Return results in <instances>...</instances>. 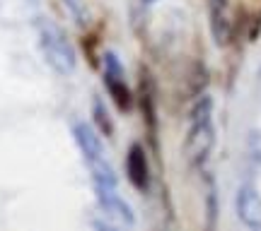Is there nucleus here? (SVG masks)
<instances>
[{
  "mask_svg": "<svg viewBox=\"0 0 261 231\" xmlns=\"http://www.w3.org/2000/svg\"><path fill=\"white\" fill-rule=\"evenodd\" d=\"M65 3V8L70 10V12H73L75 17L77 19H83L85 17V8H83V0H63Z\"/></svg>",
  "mask_w": 261,
  "mask_h": 231,
  "instance_id": "obj_12",
  "label": "nucleus"
},
{
  "mask_svg": "<svg viewBox=\"0 0 261 231\" xmlns=\"http://www.w3.org/2000/svg\"><path fill=\"white\" fill-rule=\"evenodd\" d=\"M37 37H39V48L41 56L46 60V65L58 73L61 77L75 73V51L70 46V39L56 22L41 19L37 24Z\"/></svg>",
  "mask_w": 261,
  "mask_h": 231,
  "instance_id": "obj_2",
  "label": "nucleus"
},
{
  "mask_svg": "<svg viewBox=\"0 0 261 231\" xmlns=\"http://www.w3.org/2000/svg\"><path fill=\"white\" fill-rule=\"evenodd\" d=\"M191 125L187 133V142H184V154H187L189 164L201 169L211 159V152L215 147V125H213V99L211 96H201L191 109Z\"/></svg>",
  "mask_w": 261,
  "mask_h": 231,
  "instance_id": "obj_1",
  "label": "nucleus"
},
{
  "mask_svg": "<svg viewBox=\"0 0 261 231\" xmlns=\"http://www.w3.org/2000/svg\"><path fill=\"white\" fill-rule=\"evenodd\" d=\"M73 138H75V142H77V147H80V152H83V157L87 164L99 161V159L107 157L102 140H99V130L94 128V125H90V123H75Z\"/></svg>",
  "mask_w": 261,
  "mask_h": 231,
  "instance_id": "obj_6",
  "label": "nucleus"
},
{
  "mask_svg": "<svg viewBox=\"0 0 261 231\" xmlns=\"http://www.w3.org/2000/svg\"><path fill=\"white\" fill-rule=\"evenodd\" d=\"M211 5V31L218 46H225L230 39V19H227V0H208Z\"/></svg>",
  "mask_w": 261,
  "mask_h": 231,
  "instance_id": "obj_8",
  "label": "nucleus"
},
{
  "mask_svg": "<svg viewBox=\"0 0 261 231\" xmlns=\"http://www.w3.org/2000/svg\"><path fill=\"white\" fill-rule=\"evenodd\" d=\"M104 82H107V89L112 92V99L119 106V111H128L130 104H133V96H130V89L126 84L123 65L119 63V58L114 53L104 56Z\"/></svg>",
  "mask_w": 261,
  "mask_h": 231,
  "instance_id": "obj_3",
  "label": "nucleus"
},
{
  "mask_svg": "<svg viewBox=\"0 0 261 231\" xmlns=\"http://www.w3.org/2000/svg\"><path fill=\"white\" fill-rule=\"evenodd\" d=\"M234 210H237V219L247 229L261 231V193L252 183L240 185L234 197Z\"/></svg>",
  "mask_w": 261,
  "mask_h": 231,
  "instance_id": "obj_4",
  "label": "nucleus"
},
{
  "mask_svg": "<svg viewBox=\"0 0 261 231\" xmlns=\"http://www.w3.org/2000/svg\"><path fill=\"white\" fill-rule=\"evenodd\" d=\"M126 174L133 188L138 190H148L150 185V167H148V157H145V149L140 147L138 142L128 147V157H126Z\"/></svg>",
  "mask_w": 261,
  "mask_h": 231,
  "instance_id": "obj_7",
  "label": "nucleus"
},
{
  "mask_svg": "<svg viewBox=\"0 0 261 231\" xmlns=\"http://www.w3.org/2000/svg\"><path fill=\"white\" fill-rule=\"evenodd\" d=\"M92 123L102 135H109V138L114 135V123L109 120V111H107V106H104V102L99 96L92 102Z\"/></svg>",
  "mask_w": 261,
  "mask_h": 231,
  "instance_id": "obj_10",
  "label": "nucleus"
},
{
  "mask_svg": "<svg viewBox=\"0 0 261 231\" xmlns=\"http://www.w3.org/2000/svg\"><path fill=\"white\" fill-rule=\"evenodd\" d=\"M259 94H261V75H259Z\"/></svg>",
  "mask_w": 261,
  "mask_h": 231,
  "instance_id": "obj_13",
  "label": "nucleus"
},
{
  "mask_svg": "<svg viewBox=\"0 0 261 231\" xmlns=\"http://www.w3.org/2000/svg\"><path fill=\"white\" fill-rule=\"evenodd\" d=\"M87 167H90V174H92L94 190H116L119 188V176H116L112 164L107 161V157L99 159V161H92Z\"/></svg>",
  "mask_w": 261,
  "mask_h": 231,
  "instance_id": "obj_9",
  "label": "nucleus"
},
{
  "mask_svg": "<svg viewBox=\"0 0 261 231\" xmlns=\"http://www.w3.org/2000/svg\"><path fill=\"white\" fill-rule=\"evenodd\" d=\"M94 193H97V203L102 207V212L107 214L114 224L136 226V212H133V207L119 195V190H94Z\"/></svg>",
  "mask_w": 261,
  "mask_h": 231,
  "instance_id": "obj_5",
  "label": "nucleus"
},
{
  "mask_svg": "<svg viewBox=\"0 0 261 231\" xmlns=\"http://www.w3.org/2000/svg\"><path fill=\"white\" fill-rule=\"evenodd\" d=\"M143 3H155V0H143Z\"/></svg>",
  "mask_w": 261,
  "mask_h": 231,
  "instance_id": "obj_14",
  "label": "nucleus"
},
{
  "mask_svg": "<svg viewBox=\"0 0 261 231\" xmlns=\"http://www.w3.org/2000/svg\"><path fill=\"white\" fill-rule=\"evenodd\" d=\"M247 147H249V154H252L254 161L261 164V130H252V133H249Z\"/></svg>",
  "mask_w": 261,
  "mask_h": 231,
  "instance_id": "obj_11",
  "label": "nucleus"
}]
</instances>
